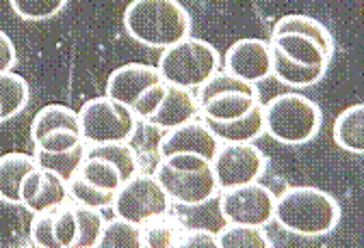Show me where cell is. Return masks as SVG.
<instances>
[{
    "label": "cell",
    "mask_w": 364,
    "mask_h": 248,
    "mask_svg": "<svg viewBox=\"0 0 364 248\" xmlns=\"http://www.w3.org/2000/svg\"><path fill=\"white\" fill-rule=\"evenodd\" d=\"M273 220L289 233L321 237L336 229L341 220V205L328 190L314 186H293L276 198Z\"/></svg>",
    "instance_id": "1"
},
{
    "label": "cell",
    "mask_w": 364,
    "mask_h": 248,
    "mask_svg": "<svg viewBox=\"0 0 364 248\" xmlns=\"http://www.w3.org/2000/svg\"><path fill=\"white\" fill-rule=\"evenodd\" d=\"M124 28L134 41L163 50L191 35V16L178 0H132Z\"/></svg>",
    "instance_id": "2"
},
{
    "label": "cell",
    "mask_w": 364,
    "mask_h": 248,
    "mask_svg": "<svg viewBox=\"0 0 364 248\" xmlns=\"http://www.w3.org/2000/svg\"><path fill=\"white\" fill-rule=\"evenodd\" d=\"M154 177L165 188L171 203L180 205H204L219 192L213 162L198 154H173L161 158Z\"/></svg>",
    "instance_id": "3"
},
{
    "label": "cell",
    "mask_w": 364,
    "mask_h": 248,
    "mask_svg": "<svg viewBox=\"0 0 364 248\" xmlns=\"http://www.w3.org/2000/svg\"><path fill=\"white\" fill-rule=\"evenodd\" d=\"M264 113V134L282 145H304L310 142L323 123V113L316 102L301 93H280L267 104Z\"/></svg>",
    "instance_id": "4"
},
{
    "label": "cell",
    "mask_w": 364,
    "mask_h": 248,
    "mask_svg": "<svg viewBox=\"0 0 364 248\" xmlns=\"http://www.w3.org/2000/svg\"><path fill=\"white\" fill-rule=\"evenodd\" d=\"M221 59L217 47L200 37H185L163 47L159 59V74L163 82L198 91L208 78L219 72Z\"/></svg>",
    "instance_id": "5"
},
{
    "label": "cell",
    "mask_w": 364,
    "mask_h": 248,
    "mask_svg": "<svg viewBox=\"0 0 364 248\" xmlns=\"http://www.w3.org/2000/svg\"><path fill=\"white\" fill-rule=\"evenodd\" d=\"M200 117L208 121H232L260 104L258 86L228 72H217L198 91Z\"/></svg>",
    "instance_id": "6"
},
{
    "label": "cell",
    "mask_w": 364,
    "mask_h": 248,
    "mask_svg": "<svg viewBox=\"0 0 364 248\" xmlns=\"http://www.w3.org/2000/svg\"><path fill=\"white\" fill-rule=\"evenodd\" d=\"M80 134L87 145L128 142L136 132V115L132 108L115 102L109 95L91 97L78 111Z\"/></svg>",
    "instance_id": "7"
},
{
    "label": "cell",
    "mask_w": 364,
    "mask_h": 248,
    "mask_svg": "<svg viewBox=\"0 0 364 248\" xmlns=\"http://www.w3.org/2000/svg\"><path fill=\"white\" fill-rule=\"evenodd\" d=\"M136 171H139L136 152L128 142H105L87 145L85 158L76 173L98 188L117 194L122 184L128 181Z\"/></svg>",
    "instance_id": "8"
},
{
    "label": "cell",
    "mask_w": 364,
    "mask_h": 248,
    "mask_svg": "<svg viewBox=\"0 0 364 248\" xmlns=\"http://www.w3.org/2000/svg\"><path fill=\"white\" fill-rule=\"evenodd\" d=\"M111 208L117 218L141 227L156 216L169 214L171 198L154 175L136 171L128 181L122 184Z\"/></svg>",
    "instance_id": "9"
},
{
    "label": "cell",
    "mask_w": 364,
    "mask_h": 248,
    "mask_svg": "<svg viewBox=\"0 0 364 248\" xmlns=\"http://www.w3.org/2000/svg\"><path fill=\"white\" fill-rule=\"evenodd\" d=\"M276 194L260 181L225 188L219 194V212L225 222L264 227L273 220Z\"/></svg>",
    "instance_id": "10"
},
{
    "label": "cell",
    "mask_w": 364,
    "mask_h": 248,
    "mask_svg": "<svg viewBox=\"0 0 364 248\" xmlns=\"http://www.w3.org/2000/svg\"><path fill=\"white\" fill-rule=\"evenodd\" d=\"M210 162L219 190L260 181L267 169V156L254 142H221Z\"/></svg>",
    "instance_id": "11"
},
{
    "label": "cell",
    "mask_w": 364,
    "mask_h": 248,
    "mask_svg": "<svg viewBox=\"0 0 364 248\" xmlns=\"http://www.w3.org/2000/svg\"><path fill=\"white\" fill-rule=\"evenodd\" d=\"M70 192L68 181L46 167L31 169L20 186V205L26 208L31 214H39L46 210H57L59 205L68 203Z\"/></svg>",
    "instance_id": "12"
},
{
    "label": "cell",
    "mask_w": 364,
    "mask_h": 248,
    "mask_svg": "<svg viewBox=\"0 0 364 248\" xmlns=\"http://www.w3.org/2000/svg\"><path fill=\"white\" fill-rule=\"evenodd\" d=\"M219 145L221 142L215 136V132L206 125L202 117H198L178 128L167 130V134L159 142V156L167 158L173 154H198L213 160Z\"/></svg>",
    "instance_id": "13"
},
{
    "label": "cell",
    "mask_w": 364,
    "mask_h": 248,
    "mask_svg": "<svg viewBox=\"0 0 364 248\" xmlns=\"http://www.w3.org/2000/svg\"><path fill=\"white\" fill-rule=\"evenodd\" d=\"M225 72L252 84L267 80L271 76L269 41L256 37L235 41L225 52Z\"/></svg>",
    "instance_id": "14"
},
{
    "label": "cell",
    "mask_w": 364,
    "mask_h": 248,
    "mask_svg": "<svg viewBox=\"0 0 364 248\" xmlns=\"http://www.w3.org/2000/svg\"><path fill=\"white\" fill-rule=\"evenodd\" d=\"M271 47V59L282 61L289 65H299V67H314V69H326L330 67V61L334 55L316 43L310 37L297 35V33H276L271 35L269 41Z\"/></svg>",
    "instance_id": "15"
},
{
    "label": "cell",
    "mask_w": 364,
    "mask_h": 248,
    "mask_svg": "<svg viewBox=\"0 0 364 248\" xmlns=\"http://www.w3.org/2000/svg\"><path fill=\"white\" fill-rule=\"evenodd\" d=\"M163 78L156 67L146 63H126L111 72L107 80V93L115 102L132 108L150 86L159 84Z\"/></svg>",
    "instance_id": "16"
},
{
    "label": "cell",
    "mask_w": 364,
    "mask_h": 248,
    "mask_svg": "<svg viewBox=\"0 0 364 248\" xmlns=\"http://www.w3.org/2000/svg\"><path fill=\"white\" fill-rule=\"evenodd\" d=\"M198 117H200V106H198L196 91L165 82V93L161 97V104L156 106L148 123L163 128V130H171Z\"/></svg>",
    "instance_id": "17"
},
{
    "label": "cell",
    "mask_w": 364,
    "mask_h": 248,
    "mask_svg": "<svg viewBox=\"0 0 364 248\" xmlns=\"http://www.w3.org/2000/svg\"><path fill=\"white\" fill-rule=\"evenodd\" d=\"M206 125L215 132L219 142H254L264 134V113L262 102L254 106L247 115L232 121H208Z\"/></svg>",
    "instance_id": "18"
},
{
    "label": "cell",
    "mask_w": 364,
    "mask_h": 248,
    "mask_svg": "<svg viewBox=\"0 0 364 248\" xmlns=\"http://www.w3.org/2000/svg\"><path fill=\"white\" fill-rule=\"evenodd\" d=\"M37 167L35 156L28 154H5L0 156V201L20 205V186L24 175Z\"/></svg>",
    "instance_id": "19"
},
{
    "label": "cell",
    "mask_w": 364,
    "mask_h": 248,
    "mask_svg": "<svg viewBox=\"0 0 364 248\" xmlns=\"http://www.w3.org/2000/svg\"><path fill=\"white\" fill-rule=\"evenodd\" d=\"M334 140L353 156L364 154V104H353L336 117Z\"/></svg>",
    "instance_id": "20"
},
{
    "label": "cell",
    "mask_w": 364,
    "mask_h": 248,
    "mask_svg": "<svg viewBox=\"0 0 364 248\" xmlns=\"http://www.w3.org/2000/svg\"><path fill=\"white\" fill-rule=\"evenodd\" d=\"M31 99V86L28 82L16 74V72H5L0 74V119L9 121L11 117L20 115Z\"/></svg>",
    "instance_id": "21"
},
{
    "label": "cell",
    "mask_w": 364,
    "mask_h": 248,
    "mask_svg": "<svg viewBox=\"0 0 364 248\" xmlns=\"http://www.w3.org/2000/svg\"><path fill=\"white\" fill-rule=\"evenodd\" d=\"M276 33H297V35L310 37L316 43H321L330 55H334V39H332L328 26L310 16H304V13L284 16L276 22V26H273V35Z\"/></svg>",
    "instance_id": "22"
},
{
    "label": "cell",
    "mask_w": 364,
    "mask_h": 248,
    "mask_svg": "<svg viewBox=\"0 0 364 248\" xmlns=\"http://www.w3.org/2000/svg\"><path fill=\"white\" fill-rule=\"evenodd\" d=\"M61 128H72V130H80V121H78V113L72 111L65 104H48L43 106L33 123H31V138L33 142L37 138H41L43 134H48L53 130H61Z\"/></svg>",
    "instance_id": "23"
},
{
    "label": "cell",
    "mask_w": 364,
    "mask_h": 248,
    "mask_svg": "<svg viewBox=\"0 0 364 248\" xmlns=\"http://www.w3.org/2000/svg\"><path fill=\"white\" fill-rule=\"evenodd\" d=\"M273 242L264 227L254 225H232L228 222L217 233V248H271Z\"/></svg>",
    "instance_id": "24"
},
{
    "label": "cell",
    "mask_w": 364,
    "mask_h": 248,
    "mask_svg": "<svg viewBox=\"0 0 364 248\" xmlns=\"http://www.w3.org/2000/svg\"><path fill=\"white\" fill-rule=\"evenodd\" d=\"M74 203V212H76V242L74 248H96L105 229V216L102 210H94V208H87L80 205L76 201Z\"/></svg>",
    "instance_id": "25"
},
{
    "label": "cell",
    "mask_w": 364,
    "mask_h": 248,
    "mask_svg": "<svg viewBox=\"0 0 364 248\" xmlns=\"http://www.w3.org/2000/svg\"><path fill=\"white\" fill-rule=\"evenodd\" d=\"M68 192H70L72 201H76L80 205H87V208H94V210H107L115 201V192H109L105 188H98L96 184L87 181L78 173H74L68 179Z\"/></svg>",
    "instance_id": "26"
},
{
    "label": "cell",
    "mask_w": 364,
    "mask_h": 248,
    "mask_svg": "<svg viewBox=\"0 0 364 248\" xmlns=\"http://www.w3.org/2000/svg\"><path fill=\"white\" fill-rule=\"evenodd\" d=\"M98 248H141V227L115 216L105 222Z\"/></svg>",
    "instance_id": "27"
},
{
    "label": "cell",
    "mask_w": 364,
    "mask_h": 248,
    "mask_svg": "<svg viewBox=\"0 0 364 248\" xmlns=\"http://www.w3.org/2000/svg\"><path fill=\"white\" fill-rule=\"evenodd\" d=\"M180 229L182 227L167 214L156 216L141 225V248H173Z\"/></svg>",
    "instance_id": "28"
},
{
    "label": "cell",
    "mask_w": 364,
    "mask_h": 248,
    "mask_svg": "<svg viewBox=\"0 0 364 248\" xmlns=\"http://www.w3.org/2000/svg\"><path fill=\"white\" fill-rule=\"evenodd\" d=\"M9 3L18 18L26 22H41L59 16L65 9L68 0H9Z\"/></svg>",
    "instance_id": "29"
},
{
    "label": "cell",
    "mask_w": 364,
    "mask_h": 248,
    "mask_svg": "<svg viewBox=\"0 0 364 248\" xmlns=\"http://www.w3.org/2000/svg\"><path fill=\"white\" fill-rule=\"evenodd\" d=\"M85 142L78 145L76 149H72V152H63V154H43V152H35V160L39 167H46L55 171L57 175H61L65 181L78 171L82 158H85Z\"/></svg>",
    "instance_id": "30"
},
{
    "label": "cell",
    "mask_w": 364,
    "mask_h": 248,
    "mask_svg": "<svg viewBox=\"0 0 364 248\" xmlns=\"http://www.w3.org/2000/svg\"><path fill=\"white\" fill-rule=\"evenodd\" d=\"M82 134L80 130H72V128H61V130H53L48 134H43L41 138H37L35 152H43V154H63V152H72L78 145H82Z\"/></svg>",
    "instance_id": "31"
},
{
    "label": "cell",
    "mask_w": 364,
    "mask_h": 248,
    "mask_svg": "<svg viewBox=\"0 0 364 248\" xmlns=\"http://www.w3.org/2000/svg\"><path fill=\"white\" fill-rule=\"evenodd\" d=\"M76 212L74 203H63L55 210V237L59 248H74L76 242Z\"/></svg>",
    "instance_id": "32"
},
{
    "label": "cell",
    "mask_w": 364,
    "mask_h": 248,
    "mask_svg": "<svg viewBox=\"0 0 364 248\" xmlns=\"http://www.w3.org/2000/svg\"><path fill=\"white\" fill-rule=\"evenodd\" d=\"M31 242L39 248H59L55 237V210L35 214L31 222Z\"/></svg>",
    "instance_id": "33"
},
{
    "label": "cell",
    "mask_w": 364,
    "mask_h": 248,
    "mask_svg": "<svg viewBox=\"0 0 364 248\" xmlns=\"http://www.w3.org/2000/svg\"><path fill=\"white\" fill-rule=\"evenodd\" d=\"M173 248H217V233L208 229H180Z\"/></svg>",
    "instance_id": "34"
},
{
    "label": "cell",
    "mask_w": 364,
    "mask_h": 248,
    "mask_svg": "<svg viewBox=\"0 0 364 248\" xmlns=\"http://www.w3.org/2000/svg\"><path fill=\"white\" fill-rule=\"evenodd\" d=\"M18 63V50L7 33L0 30V74L11 72Z\"/></svg>",
    "instance_id": "35"
},
{
    "label": "cell",
    "mask_w": 364,
    "mask_h": 248,
    "mask_svg": "<svg viewBox=\"0 0 364 248\" xmlns=\"http://www.w3.org/2000/svg\"><path fill=\"white\" fill-rule=\"evenodd\" d=\"M0 123H3V119H0Z\"/></svg>",
    "instance_id": "36"
}]
</instances>
